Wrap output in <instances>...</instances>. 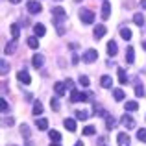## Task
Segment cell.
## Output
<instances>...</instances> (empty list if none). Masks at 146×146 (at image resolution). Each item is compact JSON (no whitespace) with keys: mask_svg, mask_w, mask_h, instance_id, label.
I'll return each mask as SVG.
<instances>
[{"mask_svg":"<svg viewBox=\"0 0 146 146\" xmlns=\"http://www.w3.org/2000/svg\"><path fill=\"white\" fill-rule=\"evenodd\" d=\"M67 19V11L63 9L61 6H56V7H52V21H54V24H57L59 26L61 22Z\"/></svg>","mask_w":146,"mask_h":146,"instance_id":"obj_1","label":"cell"},{"mask_svg":"<svg viewBox=\"0 0 146 146\" xmlns=\"http://www.w3.org/2000/svg\"><path fill=\"white\" fill-rule=\"evenodd\" d=\"M94 11L87 9V7H83V9H80V21L83 22V24H93L94 22Z\"/></svg>","mask_w":146,"mask_h":146,"instance_id":"obj_2","label":"cell"},{"mask_svg":"<svg viewBox=\"0 0 146 146\" xmlns=\"http://www.w3.org/2000/svg\"><path fill=\"white\" fill-rule=\"evenodd\" d=\"M26 9H28V13L37 15V13L43 11V6H41V2H37V0H28V2H26Z\"/></svg>","mask_w":146,"mask_h":146,"instance_id":"obj_3","label":"cell"},{"mask_svg":"<svg viewBox=\"0 0 146 146\" xmlns=\"http://www.w3.org/2000/svg\"><path fill=\"white\" fill-rule=\"evenodd\" d=\"M96 59H98V52H96V50L89 48V50L83 52V61H85V63H94Z\"/></svg>","mask_w":146,"mask_h":146,"instance_id":"obj_4","label":"cell"},{"mask_svg":"<svg viewBox=\"0 0 146 146\" xmlns=\"http://www.w3.org/2000/svg\"><path fill=\"white\" fill-rule=\"evenodd\" d=\"M120 122H122V126H124V128H128V129H133V128H135V126H137L135 118H133V117H129L128 113H126V115H122Z\"/></svg>","mask_w":146,"mask_h":146,"instance_id":"obj_5","label":"cell"},{"mask_svg":"<svg viewBox=\"0 0 146 146\" xmlns=\"http://www.w3.org/2000/svg\"><path fill=\"white\" fill-rule=\"evenodd\" d=\"M87 96H85V93H80V91H74L72 89V93H70V102L72 104H76V102H85Z\"/></svg>","mask_w":146,"mask_h":146,"instance_id":"obj_6","label":"cell"},{"mask_svg":"<svg viewBox=\"0 0 146 146\" xmlns=\"http://www.w3.org/2000/svg\"><path fill=\"white\" fill-rule=\"evenodd\" d=\"M17 78H19V82L24 83V85H30V83H32V78H30V74H28L26 70H19Z\"/></svg>","mask_w":146,"mask_h":146,"instance_id":"obj_7","label":"cell"},{"mask_svg":"<svg viewBox=\"0 0 146 146\" xmlns=\"http://www.w3.org/2000/svg\"><path fill=\"white\" fill-rule=\"evenodd\" d=\"M67 89H68V87H67V83H63V82H57L56 85H54V91H56V94H57V96H63Z\"/></svg>","mask_w":146,"mask_h":146,"instance_id":"obj_8","label":"cell"},{"mask_svg":"<svg viewBox=\"0 0 146 146\" xmlns=\"http://www.w3.org/2000/svg\"><path fill=\"white\" fill-rule=\"evenodd\" d=\"M32 65H33L35 68H41V67L44 65V57L41 56V54H35V56L32 57Z\"/></svg>","mask_w":146,"mask_h":146,"instance_id":"obj_9","label":"cell"},{"mask_svg":"<svg viewBox=\"0 0 146 146\" xmlns=\"http://www.w3.org/2000/svg\"><path fill=\"white\" fill-rule=\"evenodd\" d=\"M109 15H111V4L106 0V2L102 4V19H104V21H107Z\"/></svg>","mask_w":146,"mask_h":146,"instance_id":"obj_10","label":"cell"},{"mask_svg":"<svg viewBox=\"0 0 146 146\" xmlns=\"http://www.w3.org/2000/svg\"><path fill=\"white\" fill-rule=\"evenodd\" d=\"M117 141H118V146H129V135L128 133H118Z\"/></svg>","mask_w":146,"mask_h":146,"instance_id":"obj_11","label":"cell"},{"mask_svg":"<svg viewBox=\"0 0 146 146\" xmlns=\"http://www.w3.org/2000/svg\"><path fill=\"white\" fill-rule=\"evenodd\" d=\"M126 61H128L129 65L135 63V50H133V46H128V48H126Z\"/></svg>","mask_w":146,"mask_h":146,"instance_id":"obj_12","label":"cell"},{"mask_svg":"<svg viewBox=\"0 0 146 146\" xmlns=\"http://www.w3.org/2000/svg\"><path fill=\"white\" fill-rule=\"evenodd\" d=\"M106 33H107V30H106V26H104V24L96 26V28H94V39H102Z\"/></svg>","mask_w":146,"mask_h":146,"instance_id":"obj_13","label":"cell"},{"mask_svg":"<svg viewBox=\"0 0 146 146\" xmlns=\"http://www.w3.org/2000/svg\"><path fill=\"white\" fill-rule=\"evenodd\" d=\"M63 126L68 129V131H76V120H74V118H65Z\"/></svg>","mask_w":146,"mask_h":146,"instance_id":"obj_14","label":"cell"},{"mask_svg":"<svg viewBox=\"0 0 146 146\" xmlns=\"http://www.w3.org/2000/svg\"><path fill=\"white\" fill-rule=\"evenodd\" d=\"M100 85L109 89V87L113 85V78H111V76H102V78H100Z\"/></svg>","mask_w":146,"mask_h":146,"instance_id":"obj_15","label":"cell"},{"mask_svg":"<svg viewBox=\"0 0 146 146\" xmlns=\"http://www.w3.org/2000/svg\"><path fill=\"white\" fill-rule=\"evenodd\" d=\"M33 33H35L37 37H43L44 33H46V28H44V24H35V26H33Z\"/></svg>","mask_w":146,"mask_h":146,"instance_id":"obj_16","label":"cell"},{"mask_svg":"<svg viewBox=\"0 0 146 146\" xmlns=\"http://www.w3.org/2000/svg\"><path fill=\"white\" fill-rule=\"evenodd\" d=\"M117 52H118L117 43H115V41H109V43H107V54H109V56H117Z\"/></svg>","mask_w":146,"mask_h":146,"instance_id":"obj_17","label":"cell"},{"mask_svg":"<svg viewBox=\"0 0 146 146\" xmlns=\"http://www.w3.org/2000/svg\"><path fill=\"white\" fill-rule=\"evenodd\" d=\"M15 50H17V39H13L11 43H7L6 48H4V52H6V54H13Z\"/></svg>","mask_w":146,"mask_h":146,"instance_id":"obj_18","label":"cell"},{"mask_svg":"<svg viewBox=\"0 0 146 146\" xmlns=\"http://www.w3.org/2000/svg\"><path fill=\"white\" fill-rule=\"evenodd\" d=\"M133 22H135V24L137 26H144V15L143 13H135V15H133Z\"/></svg>","mask_w":146,"mask_h":146,"instance_id":"obj_19","label":"cell"},{"mask_svg":"<svg viewBox=\"0 0 146 146\" xmlns=\"http://www.w3.org/2000/svg\"><path fill=\"white\" fill-rule=\"evenodd\" d=\"M135 94H137L139 98H143V96H144V87L141 85L139 80H135Z\"/></svg>","mask_w":146,"mask_h":146,"instance_id":"obj_20","label":"cell"},{"mask_svg":"<svg viewBox=\"0 0 146 146\" xmlns=\"http://www.w3.org/2000/svg\"><path fill=\"white\" fill-rule=\"evenodd\" d=\"M124 96H126V94H124V91H122V89H113V98L117 100V102H122Z\"/></svg>","mask_w":146,"mask_h":146,"instance_id":"obj_21","label":"cell"},{"mask_svg":"<svg viewBox=\"0 0 146 146\" xmlns=\"http://www.w3.org/2000/svg\"><path fill=\"white\" fill-rule=\"evenodd\" d=\"M26 43H28V46L30 48H39V39H37V35L35 37H28V41H26Z\"/></svg>","mask_w":146,"mask_h":146,"instance_id":"obj_22","label":"cell"},{"mask_svg":"<svg viewBox=\"0 0 146 146\" xmlns=\"http://www.w3.org/2000/svg\"><path fill=\"white\" fill-rule=\"evenodd\" d=\"M11 37L13 39H19V35H21V28H19V24H11Z\"/></svg>","mask_w":146,"mask_h":146,"instance_id":"obj_23","label":"cell"},{"mask_svg":"<svg viewBox=\"0 0 146 146\" xmlns=\"http://www.w3.org/2000/svg\"><path fill=\"white\" fill-rule=\"evenodd\" d=\"M48 137L52 139V143H59V141H61V133L56 131V129H52V131L48 133Z\"/></svg>","mask_w":146,"mask_h":146,"instance_id":"obj_24","label":"cell"},{"mask_svg":"<svg viewBox=\"0 0 146 146\" xmlns=\"http://www.w3.org/2000/svg\"><path fill=\"white\" fill-rule=\"evenodd\" d=\"M120 37L126 39V41H129V39H131V30H129V28H120Z\"/></svg>","mask_w":146,"mask_h":146,"instance_id":"obj_25","label":"cell"},{"mask_svg":"<svg viewBox=\"0 0 146 146\" xmlns=\"http://www.w3.org/2000/svg\"><path fill=\"white\" fill-rule=\"evenodd\" d=\"M118 82H120L122 85H126V83H128V76H126L124 68H118Z\"/></svg>","mask_w":146,"mask_h":146,"instance_id":"obj_26","label":"cell"},{"mask_svg":"<svg viewBox=\"0 0 146 146\" xmlns=\"http://www.w3.org/2000/svg\"><path fill=\"white\" fill-rule=\"evenodd\" d=\"M32 113L35 115V117H39V115L43 113V106H41V102H35V104H33V109H32Z\"/></svg>","mask_w":146,"mask_h":146,"instance_id":"obj_27","label":"cell"},{"mask_svg":"<svg viewBox=\"0 0 146 146\" xmlns=\"http://www.w3.org/2000/svg\"><path fill=\"white\" fill-rule=\"evenodd\" d=\"M35 126L39 129H48V120H46V118H39V120L35 122Z\"/></svg>","mask_w":146,"mask_h":146,"instance_id":"obj_28","label":"cell"},{"mask_svg":"<svg viewBox=\"0 0 146 146\" xmlns=\"http://www.w3.org/2000/svg\"><path fill=\"white\" fill-rule=\"evenodd\" d=\"M87 117H89V111H85V109H78L76 111V118H80V120H85Z\"/></svg>","mask_w":146,"mask_h":146,"instance_id":"obj_29","label":"cell"},{"mask_svg":"<svg viewBox=\"0 0 146 146\" xmlns=\"http://www.w3.org/2000/svg\"><path fill=\"white\" fill-rule=\"evenodd\" d=\"M106 120H107V122H106V126H107V129H113V128H115V126H117V124H118V122H117V120H115V118H113V117H106Z\"/></svg>","mask_w":146,"mask_h":146,"instance_id":"obj_30","label":"cell"},{"mask_svg":"<svg viewBox=\"0 0 146 146\" xmlns=\"http://www.w3.org/2000/svg\"><path fill=\"white\" fill-rule=\"evenodd\" d=\"M21 133H22V137H24V139H30V126L28 124H22L21 126Z\"/></svg>","mask_w":146,"mask_h":146,"instance_id":"obj_31","label":"cell"},{"mask_svg":"<svg viewBox=\"0 0 146 146\" xmlns=\"http://www.w3.org/2000/svg\"><path fill=\"white\" fill-rule=\"evenodd\" d=\"M7 70H9V67H7V61L0 59V72H2V76H6Z\"/></svg>","mask_w":146,"mask_h":146,"instance_id":"obj_32","label":"cell"},{"mask_svg":"<svg viewBox=\"0 0 146 146\" xmlns=\"http://www.w3.org/2000/svg\"><path fill=\"white\" fill-rule=\"evenodd\" d=\"M96 133V128L94 126H85L83 128V135H94Z\"/></svg>","mask_w":146,"mask_h":146,"instance_id":"obj_33","label":"cell"},{"mask_svg":"<svg viewBox=\"0 0 146 146\" xmlns=\"http://www.w3.org/2000/svg\"><path fill=\"white\" fill-rule=\"evenodd\" d=\"M124 107H126V111H137V107H139V106H137V102H133V100H131V102H128Z\"/></svg>","mask_w":146,"mask_h":146,"instance_id":"obj_34","label":"cell"},{"mask_svg":"<svg viewBox=\"0 0 146 146\" xmlns=\"http://www.w3.org/2000/svg\"><path fill=\"white\" fill-rule=\"evenodd\" d=\"M137 139H139L141 143H146V129H139V131H137Z\"/></svg>","mask_w":146,"mask_h":146,"instance_id":"obj_35","label":"cell"},{"mask_svg":"<svg viewBox=\"0 0 146 146\" xmlns=\"http://www.w3.org/2000/svg\"><path fill=\"white\" fill-rule=\"evenodd\" d=\"M80 85H83V87H89V83H91V80L87 78V76H80Z\"/></svg>","mask_w":146,"mask_h":146,"instance_id":"obj_36","label":"cell"},{"mask_svg":"<svg viewBox=\"0 0 146 146\" xmlns=\"http://www.w3.org/2000/svg\"><path fill=\"white\" fill-rule=\"evenodd\" d=\"M50 106H52V109H54V111H59V102H57L56 98L50 100Z\"/></svg>","mask_w":146,"mask_h":146,"instance_id":"obj_37","label":"cell"},{"mask_svg":"<svg viewBox=\"0 0 146 146\" xmlns=\"http://www.w3.org/2000/svg\"><path fill=\"white\" fill-rule=\"evenodd\" d=\"M15 124V118L9 117V118H4V126H13Z\"/></svg>","mask_w":146,"mask_h":146,"instance_id":"obj_38","label":"cell"},{"mask_svg":"<svg viewBox=\"0 0 146 146\" xmlns=\"http://www.w3.org/2000/svg\"><path fill=\"white\" fill-rule=\"evenodd\" d=\"M0 107H2V111H7V102H6V100L0 102Z\"/></svg>","mask_w":146,"mask_h":146,"instance_id":"obj_39","label":"cell"},{"mask_svg":"<svg viewBox=\"0 0 146 146\" xmlns=\"http://www.w3.org/2000/svg\"><path fill=\"white\" fill-rule=\"evenodd\" d=\"M78 63H80V57L74 54V56H72V65H78Z\"/></svg>","mask_w":146,"mask_h":146,"instance_id":"obj_40","label":"cell"},{"mask_svg":"<svg viewBox=\"0 0 146 146\" xmlns=\"http://www.w3.org/2000/svg\"><path fill=\"white\" fill-rule=\"evenodd\" d=\"M63 33H65V28L63 26H57V35H63Z\"/></svg>","mask_w":146,"mask_h":146,"instance_id":"obj_41","label":"cell"},{"mask_svg":"<svg viewBox=\"0 0 146 146\" xmlns=\"http://www.w3.org/2000/svg\"><path fill=\"white\" fill-rule=\"evenodd\" d=\"M139 4H141V7H143V9H146V0H139Z\"/></svg>","mask_w":146,"mask_h":146,"instance_id":"obj_42","label":"cell"},{"mask_svg":"<svg viewBox=\"0 0 146 146\" xmlns=\"http://www.w3.org/2000/svg\"><path fill=\"white\" fill-rule=\"evenodd\" d=\"M65 83H67V87H68V89H72V87H74V85H72V82H70V80H67Z\"/></svg>","mask_w":146,"mask_h":146,"instance_id":"obj_43","label":"cell"},{"mask_svg":"<svg viewBox=\"0 0 146 146\" xmlns=\"http://www.w3.org/2000/svg\"><path fill=\"white\" fill-rule=\"evenodd\" d=\"M74 146H83V143H82V141H78V143H76Z\"/></svg>","mask_w":146,"mask_h":146,"instance_id":"obj_44","label":"cell"},{"mask_svg":"<svg viewBox=\"0 0 146 146\" xmlns=\"http://www.w3.org/2000/svg\"><path fill=\"white\" fill-rule=\"evenodd\" d=\"M9 2H11V4H19V2H21V0H9Z\"/></svg>","mask_w":146,"mask_h":146,"instance_id":"obj_45","label":"cell"},{"mask_svg":"<svg viewBox=\"0 0 146 146\" xmlns=\"http://www.w3.org/2000/svg\"><path fill=\"white\" fill-rule=\"evenodd\" d=\"M50 146H59V143H52V144H50Z\"/></svg>","mask_w":146,"mask_h":146,"instance_id":"obj_46","label":"cell"},{"mask_svg":"<svg viewBox=\"0 0 146 146\" xmlns=\"http://www.w3.org/2000/svg\"><path fill=\"white\" fill-rule=\"evenodd\" d=\"M143 48H144V50H146V41H143Z\"/></svg>","mask_w":146,"mask_h":146,"instance_id":"obj_47","label":"cell"}]
</instances>
